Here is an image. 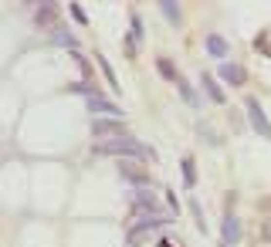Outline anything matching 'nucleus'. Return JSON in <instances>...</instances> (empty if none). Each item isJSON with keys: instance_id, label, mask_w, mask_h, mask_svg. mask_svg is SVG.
Returning <instances> with one entry per match:
<instances>
[{"instance_id": "f257e3e1", "label": "nucleus", "mask_w": 271, "mask_h": 247, "mask_svg": "<svg viewBox=\"0 0 271 247\" xmlns=\"http://www.w3.org/2000/svg\"><path fill=\"white\" fill-rule=\"evenodd\" d=\"M95 153H102V156H129V159H153V149L129 139V136L126 139H98Z\"/></svg>"}, {"instance_id": "f03ea898", "label": "nucleus", "mask_w": 271, "mask_h": 247, "mask_svg": "<svg viewBox=\"0 0 271 247\" xmlns=\"http://www.w3.org/2000/svg\"><path fill=\"white\" fill-rule=\"evenodd\" d=\"M85 98H88V108H92L95 115H109V119H122V108H119V105H112L109 98H102V95H98V91H95L92 85L85 88Z\"/></svg>"}, {"instance_id": "7ed1b4c3", "label": "nucleus", "mask_w": 271, "mask_h": 247, "mask_svg": "<svg viewBox=\"0 0 271 247\" xmlns=\"http://www.w3.org/2000/svg\"><path fill=\"white\" fill-rule=\"evenodd\" d=\"M95 136H98V139H105V136H109V139H126V129H122L116 119H109V122L98 119V122H95Z\"/></svg>"}, {"instance_id": "20e7f679", "label": "nucleus", "mask_w": 271, "mask_h": 247, "mask_svg": "<svg viewBox=\"0 0 271 247\" xmlns=\"http://www.w3.org/2000/svg\"><path fill=\"white\" fill-rule=\"evenodd\" d=\"M244 105H248V112H251V122H254V129H258L261 136H271V125H268V119H265V112H261V105H258L254 98H248Z\"/></svg>"}, {"instance_id": "39448f33", "label": "nucleus", "mask_w": 271, "mask_h": 247, "mask_svg": "<svg viewBox=\"0 0 271 247\" xmlns=\"http://www.w3.org/2000/svg\"><path fill=\"white\" fill-rule=\"evenodd\" d=\"M217 71H220V78H227L231 85H244V71L237 65H231V61L227 65H217Z\"/></svg>"}, {"instance_id": "423d86ee", "label": "nucleus", "mask_w": 271, "mask_h": 247, "mask_svg": "<svg viewBox=\"0 0 271 247\" xmlns=\"http://www.w3.org/2000/svg\"><path fill=\"white\" fill-rule=\"evenodd\" d=\"M237 237H241V227H237V217H234V213H227V217H224V241H227V244H234Z\"/></svg>"}, {"instance_id": "0eeeda50", "label": "nucleus", "mask_w": 271, "mask_h": 247, "mask_svg": "<svg viewBox=\"0 0 271 247\" xmlns=\"http://www.w3.org/2000/svg\"><path fill=\"white\" fill-rule=\"evenodd\" d=\"M122 173H126V179H129V183H139V186H146V173H142V166L122 163Z\"/></svg>"}, {"instance_id": "6e6552de", "label": "nucleus", "mask_w": 271, "mask_h": 247, "mask_svg": "<svg viewBox=\"0 0 271 247\" xmlns=\"http://www.w3.org/2000/svg\"><path fill=\"white\" fill-rule=\"evenodd\" d=\"M207 51H210V54H220V58H224V54H227V41L213 34V37H207Z\"/></svg>"}, {"instance_id": "1a4fd4ad", "label": "nucleus", "mask_w": 271, "mask_h": 247, "mask_svg": "<svg viewBox=\"0 0 271 247\" xmlns=\"http://www.w3.org/2000/svg\"><path fill=\"white\" fill-rule=\"evenodd\" d=\"M203 88H207V95H210L213 102H224V91H220V85L213 82L210 75H203Z\"/></svg>"}, {"instance_id": "9d476101", "label": "nucleus", "mask_w": 271, "mask_h": 247, "mask_svg": "<svg viewBox=\"0 0 271 247\" xmlns=\"http://www.w3.org/2000/svg\"><path fill=\"white\" fill-rule=\"evenodd\" d=\"M159 10H163V14H166L173 24H180V3H173V0H163V3H159Z\"/></svg>"}, {"instance_id": "9b49d317", "label": "nucleus", "mask_w": 271, "mask_h": 247, "mask_svg": "<svg viewBox=\"0 0 271 247\" xmlns=\"http://www.w3.org/2000/svg\"><path fill=\"white\" fill-rule=\"evenodd\" d=\"M156 65H159V75H163V78H170V82H180V78H176V68H173V61H166V58H159Z\"/></svg>"}, {"instance_id": "f8f14e48", "label": "nucleus", "mask_w": 271, "mask_h": 247, "mask_svg": "<svg viewBox=\"0 0 271 247\" xmlns=\"http://www.w3.org/2000/svg\"><path fill=\"white\" fill-rule=\"evenodd\" d=\"M176 85H180V95H183V102H190V105H200V95H197L190 85H187V82H176Z\"/></svg>"}, {"instance_id": "ddd939ff", "label": "nucleus", "mask_w": 271, "mask_h": 247, "mask_svg": "<svg viewBox=\"0 0 271 247\" xmlns=\"http://www.w3.org/2000/svg\"><path fill=\"white\" fill-rule=\"evenodd\" d=\"M98 65H102V75H105V78H109V85H112V91H119V82H116V71H112V68H109V61H105V58H102V54H98Z\"/></svg>"}, {"instance_id": "4468645a", "label": "nucleus", "mask_w": 271, "mask_h": 247, "mask_svg": "<svg viewBox=\"0 0 271 247\" xmlns=\"http://www.w3.org/2000/svg\"><path fill=\"white\" fill-rule=\"evenodd\" d=\"M183 183H187V186L197 183V173H194V159H190V156L183 159Z\"/></svg>"}, {"instance_id": "2eb2a0df", "label": "nucleus", "mask_w": 271, "mask_h": 247, "mask_svg": "<svg viewBox=\"0 0 271 247\" xmlns=\"http://www.w3.org/2000/svg\"><path fill=\"white\" fill-rule=\"evenodd\" d=\"M129 41H133L136 48H139V41H142V24H139V17H133V37H129Z\"/></svg>"}, {"instance_id": "dca6fc26", "label": "nucleus", "mask_w": 271, "mask_h": 247, "mask_svg": "<svg viewBox=\"0 0 271 247\" xmlns=\"http://www.w3.org/2000/svg\"><path fill=\"white\" fill-rule=\"evenodd\" d=\"M68 10H71V17H75V20H78V24H85V20H88V14H85V10H81V7H78V3H71V7H68Z\"/></svg>"}, {"instance_id": "f3484780", "label": "nucleus", "mask_w": 271, "mask_h": 247, "mask_svg": "<svg viewBox=\"0 0 271 247\" xmlns=\"http://www.w3.org/2000/svg\"><path fill=\"white\" fill-rule=\"evenodd\" d=\"M190 210H194V217H197V227H200V230H207V224H203V213H200V207H197L194 200H190Z\"/></svg>"}, {"instance_id": "a211bd4d", "label": "nucleus", "mask_w": 271, "mask_h": 247, "mask_svg": "<svg viewBox=\"0 0 271 247\" xmlns=\"http://www.w3.org/2000/svg\"><path fill=\"white\" fill-rule=\"evenodd\" d=\"M51 20V7H41V14H38V24H48Z\"/></svg>"}]
</instances>
